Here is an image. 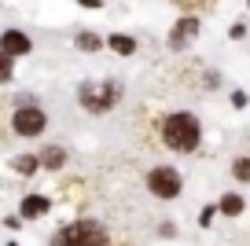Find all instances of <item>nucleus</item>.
<instances>
[{"mask_svg": "<svg viewBox=\"0 0 250 246\" xmlns=\"http://www.w3.org/2000/svg\"><path fill=\"white\" fill-rule=\"evenodd\" d=\"M203 140V125H199L195 114L188 110H177V114H166L162 118V144L169 151H180V154H191Z\"/></svg>", "mask_w": 250, "mask_h": 246, "instance_id": "f257e3e1", "label": "nucleus"}, {"mask_svg": "<svg viewBox=\"0 0 250 246\" xmlns=\"http://www.w3.org/2000/svg\"><path fill=\"white\" fill-rule=\"evenodd\" d=\"M107 243H110L107 224L92 221V217H78L52 235V246H107Z\"/></svg>", "mask_w": 250, "mask_h": 246, "instance_id": "f03ea898", "label": "nucleus"}, {"mask_svg": "<svg viewBox=\"0 0 250 246\" xmlns=\"http://www.w3.org/2000/svg\"><path fill=\"white\" fill-rule=\"evenodd\" d=\"M118 100H122V85L118 81H85L78 88V103L88 114H107V110H114Z\"/></svg>", "mask_w": 250, "mask_h": 246, "instance_id": "7ed1b4c3", "label": "nucleus"}, {"mask_svg": "<svg viewBox=\"0 0 250 246\" xmlns=\"http://www.w3.org/2000/svg\"><path fill=\"white\" fill-rule=\"evenodd\" d=\"M144 184H147V191L155 195V199H177L180 195V187H184V180H180V173L173 169V165H155V169L147 173V180H144Z\"/></svg>", "mask_w": 250, "mask_h": 246, "instance_id": "20e7f679", "label": "nucleus"}, {"mask_svg": "<svg viewBox=\"0 0 250 246\" xmlns=\"http://www.w3.org/2000/svg\"><path fill=\"white\" fill-rule=\"evenodd\" d=\"M11 129H15L19 136H41V132L48 129V114L41 107H33V103H22V107L11 114Z\"/></svg>", "mask_w": 250, "mask_h": 246, "instance_id": "39448f33", "label": "nucleus"}, {"mask_svg": "<svg viewBox=\"0 0 250 246\" xmlns=\"http://www.w3.org/2000/svg\"><path fill=\"white\" fill-rule=\"evenodd\" d=\"M30 48H33V41H30L26 30H4L0 33V55H8L11 62H15L19 55H30Z\"/></svg>", "mask_w": 250, "mask_h": 246, "instance_id": "423d86ee", "label": "nucleus"}, {"mask_svg": "<svg viewBox=\"0 0 250 246\" xmlns=\"http://www.w3.org/2000/svg\"><path fill=\"white\" fill-rule=\"evenodd\" d=\"M195 37H199V19H195V15H184V19L169 30V48H173V52H180V48H188Z\"/></svg>", "mask_w": 250, "mask_h": 246, "instance_id": "0eeeda50", "label": "nucleus"}, {"mask_svg": "<svg viewBox=\"0 0 250 246\" xmlns=\"http://www.w3.org/2000/svg\"><path fill=\"white\" fill-rule=\"evenodd\" d=\"M48 209H52L48 195H26L22 206H19V217H48Z\"/></svg>", "mask_w": 250, "mask_h": 246, "instance_id": "6e6552de", "label": "nucleus"}, {"mask_svg": "<svg viewBox=\"0 0 250 246\" xmlns=\"http://www.w3.org/2000/svg\"><path fill=\"white\" fill-rule=\"evenodd\" d=\"M37 162H41V169H62V165H66V151H62V147H44V151L37 154Z\"/></svg>", "mask_w": 250, "mask_h": 246, "instance_id": "1a4fd4ad", "label": "nucleus"}, {"mask_svg": "<svg viewBox=\"0 0 250 246\" xmlns=\"http://www.w3.org/2000/svg\"><path fill=\"white\" fill-rule=\"evenodd\" d=\"M107 48L114 55H136V41L129 37V33H110L107 37Z\"/></svg>", "mask_w": 250, "mask_h": 246, "instance_id": "9d476101", "label": "nucleus"}, {"mask_svg": "<svg viewBox=\"0 0 250 246\" xmlns=\"http://www.w3.org/2000/svg\"><path fill=\"white\" fill-rule=\"evenodd\" d=\"M74 44H78V52H100L103 37H100V33H92V30H81L78 37H74Z\"/></svg>", "mask_w": 250, "mask_h": 246, "instance_id": "9b49d317", "label": "nucleus"}, {"mask_svg": "<svg viewBox=\"0 0 250 246\" xmlns=\"http://www.w3.org/2000/svg\"><path fill=\"white\" fill-rule=\"evenodd\" d=\"M11 165H15V173H19V177H33V173L41 169V162H37V154H19V158L11 162Z\"/></svg>", "mask_w": 250, "mask_h": 246, "instance_id": "f8f14e48", "label": "nucleus"}, {"mask_svg": "<svg viewBox=\"0 0 250 246\" xmlns=\"http://www.w3.org/2000/svg\"><path fill=\"white\" fill-rule=\"evenodd\" d=\"M217 209H221V213H225V217H239V213H243V195H235V191H228V195H225V199H221V202H217Z\"/></svg>", "mask_w": 250, "mask_h": 246, "instance_id": "ddd939ff", "label": "nucleus"}, {"mask_svg": "<svg viewBox=\"0 0 250 246\" xmlns=\"http://www.w3.org/2000/svg\"><path fill=\"white\" fill-rule=\"evenodd\" d=\"M232 177L243 180V184H250V158H235L232 162Z\"/></svg>", "mask_w": 250, "mask_h": 246, "instance_id": "4468645a", "label": "nucleus"}, {"mask_svg": "<svg viewBox=\"0 0 250 246\" xmlns=\"http://www.w3.org/2000/svg\"><path fill=\"white\" fill-rule=\"evenodd\" d=\"M11 74H15V62H11L8 55H0V85H8Z\"/></svg>", "mask_w": 250, "mask_h": 246, "instance_id": "2eb2a0df", "label": "nucleus"}, {"mask_svg": "<svg viewBox=\"0 0 250 246\" xmlns=\"http://www.w3.org/2000/svg\"><path fill=\"white\" fill-rule=\"evenodd\" d=\"M213 217H217V206H206V209H203V217H199V224H203V228H210Z\"/></svg>", "mask_w": 250, "mask_h": 246, "instance_id": "dca6fc26", "label": "nucleus"}, {"mask_svg": "<svg viewBox=\"0 0 250 246\" xmlns=\"http://www.w3.org/2000/svg\"><path fill=\"white\" fill-rule=\"evenodd\" d=\"M78 4H85V8H100V0H78Z\"/></svg>", "mask_w": 250, "mask_h": 246, "instance_id": "f3484780", "label": "nucleus"}, {"mask_svg": "<svg viewBox=\"0 0 250 246\" xmlns=\"http://www.w3.org/2000/svg\"><path fill=\"white\" fill-rule=\"evenodd\" d=\"M8 246H19V243H8Z\"/></svg>", "mask_w": 250, "mask_h": 246, "instance_id": "a211bd4d", "label": "nucleus"}]
</instances>
